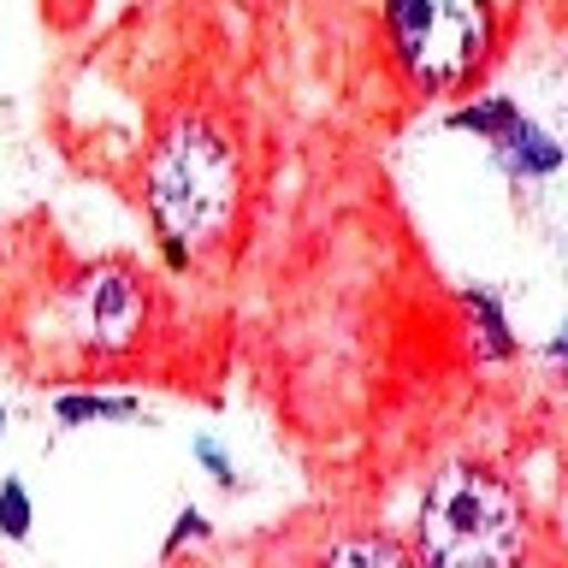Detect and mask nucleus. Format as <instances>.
<instances>
[{"instance_id":"obj_6","label":"nucleus","mask_w":568,"mask_h":568,"mask_svg":"<svg viewBox=\"0 0 568 568\" xmlns=\"http://www.w3.org/2000/svg\"><path fill=\"white\" fill-rule=\"evenodd\" d=\"M491 149L504 154V166H509L515 178H550V172H557V160H562V149H557V142H550L527 113H515V124L491 142Z\"/></svg>"},{"instance_id":"obj_5","label":"nucleus","mask_w":568,"mask_h":568,"mask_svg":"<svg viewBox=\"0 0 568 568\" xmlns=\"http://www.w3.org/2000/svg\"><path fill=\"white\" fill-rule=\"evenodd\" d=\"M314 568H415V557L390 532H344V539H332L320 550Z\"/></svg>"},{"instance_id":"obj_2","label":"nucleus","mask_w":568,"mask_h":568,"mask_svg":"<svg viewBox=\"0 0 568 568\" xmlns=\"http://www.w3.org/2000/svg\"><path fill=\"white\" fill-rule=\"evenodd\" d=\"M415 568H521L527 504L486 462H444L415 515Z\"/></svg>"},{"instance_id":"obj_8","label":"nucleus","mask_w":568,"mask_h":568,"mask_svg":"<svg viewBox=\"0 0 568 568\" xmlns=\"http://www.w3.org/2000/svg\"><path fill=\"white\" fill-rule=\"evenodd\" d=\"M53 415L65 426H83V420H136L142 403L136 397H78V390H65L60 403H53Z\"/></svg>"},{"instance_id":"obj_4","label":"nucleus","mask_w":568,"mask_h":568,"mask_svg":"<svg viewBox=\"0 0 568 568\" xmlns=\"http://www.w3.org/2000/svg\"><path fill=\"white\" fill-rule=\"evenodd\" d=\"M154 320V284L131 261H95L83 266L65 291V326L89 355H131L149 337Z\"/></svg>"},{"instance_id":"obj_11","label":"nucleus","mask_w":568,"mask_h":568,"mask_svg":"<svg viewBox=\"0 0 568 568\" xmlns=\"http://www.w3.org/2000/svg\"><path fill=\"white\" fill-rule=\"evenodd\" d=\"M190 539H207V515H202V509H178V527H172V539L160 545V557L172 562V557H178V550H184Z\"/></svg>"},{"instance_id":"obj_12","label":"nucleus","mask_w":568,"mask_h":568,"mask_svg":"<svg viewBox=\"0 0 568 568\" xmlns=\"http://www.w3.org/2000/svg\"><path fill=\"white\" fill-rule=\"evenodd\" d=\"M190 450H195V462H202L213 479H220V486H237V468H231V456L220 450V438H195Z\"/></svg>"},{"instance_id":"obj_10","label":"nucleus","mask_w":568,"mask_h":568,"mask_svg":"<svg viewBox=\"0 0 568 568\" xmlns=\"http://www.w3.org/2000/svg\"><path fill=\"white\" fill-rule=\"evenodd\" d=\"M30 521H36V509H30L24 479H0V532L7 539H30Z\"/></svg>"},{"instance_id":"obj_7","label":"nucleus","mask_w":568,"mask_h":568,"mask_svg":"<svg viewBox=\"0 0 568 568\" xmlns=\"http://www.w3.org/2000/svg\"><path fill=\"white\" fill-rule=\"evenodd\" d=\"M462 308H468V320H474V337H479V355H486V362H504V355H515L509 320H504V308H497L491 291H462Z\"/></svg>"},{"instance_id":"obj_3","label":"nucleus","mask_w":568,"mask_h":568,"mask_svg":"<svg viewBox=\"0 0 568 568\" xmlns=\"http://www.w3.org/2000/svg\"><path fill=\"white\" fill-rule=\"evenodd\" d=\"M385 36L420 95H450L486 71L497 7L491 0H385Z\"/></svg>"},{"instance_id":"obj_13","label":"nucleus","mask_w":568,"mask_h":568,"mask_svg":"<svg viewBox=\"0 0 568 568\" xmlns=\"http://www.w3.org/2000/svg\"><path fill=\"white\" fill-rule=\"evenodd\" d=\"M0 444H7V408H0Z\"/></svg>"},{"instance_id":"obj_9","label":"nucleus","mask_w":568,"mask_h":568,"mask_svg":"<svg viewBox=\"0 0 568 568\" xmlns=\"http://www.w3.org/2000/svg\"><path fill=\"white\" fill-rule=\"evenodd\" d=\"M515 113H521V106H515L509 95H486V101H474V106H456L450 124H456V131H474V136L497 142L515 124Z\"/></svg>"},{"instance_id":"obj_1","label":"nucleus","mask_w":568,"mask_h":568,"mask_svg":"<svg viewBox=\"0 0 568 568\" xmlns=\"http://www.w3.org/2000/svg\"><path fill=\"white\" fill-rule=\"evenodd\" d=\"M142 195L166 237L172 266H190L231 243L243 220V154L225 119L207 106H184L160 124L142 166Z\"/></svg>"}]
</instances>
